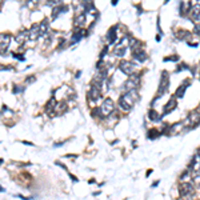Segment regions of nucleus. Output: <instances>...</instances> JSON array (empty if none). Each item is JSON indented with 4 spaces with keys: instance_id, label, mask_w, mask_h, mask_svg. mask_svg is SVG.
I'll list each match as a JSON object with an SVG mask.
<instances>
[{
    "instance_id": "obj_39",
    "label": "nucleus",
    "mask_w": 200,
    "mask_h": 200,
    "mask_svg": "<svg viewBox=\"0 0 200 200\" xmlns=\"http://www.w3.org/2000/svg\"><path fill=\"white\" fill-rule=\"evenodd\" d=\"M157 184H159V180H156V181H154V183H152V187H156Z\"/></svg>"
},
{
    "instance_id": "obj_19",
    "label": "nucleus",
    "mask_w": 200,
    "mask_h": 200,
    "mask_svg": "<svg viewBox=\"0 0 200 200\" xmlns=\"http://www.w3.org/2000/svg\"><path fill=\"white\" fill-rule=\"evenodd\" d=\"M125 52H127V47L123 46V44H116L115 49H113V55L117 56V58H124Z\"/></svg>"
},
{
    "instance_id": "obj_9",
    "label": "nucleus",
    "mask_w": 200,
    "mask_h": 200,
    "mask_svg": "<svg viewBox=\"0 0 200 200\" xmlns=\"http://www.w3.org/2000/svg\"><path fill=\"white\" fill-rule=\"evenodd\" d=\"M117 31H119V24H115L112 26L110 29L107 31V35H105V39H107L108 44H113L117 40Z\"/></svg>"
},
{
    "instance_id": "obj_31",
    "label": "nucleus",
    "mask_w": 200,
    "mask_h": 200,
    "mask_svg": "<svg viewBox=\"0 0 200 200\" xmlns=\"http://www.w3.org/2000/svg\"><path fill=\"white\" fill-rule=\"evenodd\" d=\"M36 80V76L35 75H29L26 78V84H31V83H33V81Z\"/></svg>"
},
{
    "instance_id": "obj_32",
    "label": "nucleus",
    "mask_w": 200,
    "mask_h": 200,
    "mask_svg": "<svg viewBox=\"0 0 200 200\" xmlns=\"http://www.w3.org/2000/svg\"><path fill=\"white\" fill-rule=\"evenodd\" d=\"M164 60H165V61H168V60H172V61H177V60H179V56H176V55H174V56H168V58H165Z\"/></svg>"
},
{
    "instance_id": "obj_11",
    "label": "nucleus",
    "mask_w": 200,
    "mask_h": 200,
    "mask_svg": "<svg viewBox=\"0 0 200 200\" xmlns=\"http://www.w3.org/2000/svg\"><path fill=\"white\" fill-rule=\"evenodd\" d=\"M85 21H87V15L85 14H75V16H73V28H84Z\"/></svg>"
},
{
    "instance_id": "obj_6",
    "label": "nucleus",
    "mask_w": 200,
    "mask_h": 200,
    "mask_svg": "<svg viewBox=\"0 0 200 200\" xmlns=\"http://www.w3.org/2000/svg\"><path fill=\"white\" fill-rule=\"evenodd\" d=\"M14 40L19 44V46H24L27 41L29 40L28 39V28H20L18 32H16V35H14Z\"/></svg>"
},
{
    "instance_id": "obj_38",
    "label": "nucleus",
    "mask_w": 200,
    "mask_h": 200,
    "mask_svg": "<svg viewBox=\"0 0 200 200\" xmlns=\"http://www.w3.org/2000/svg\"><path fill=\"white\" fill-rule=\"evenodd\" d=\"M117 1H119V0H111V4H112V6H116Z\"/></svg>"
},
{
    "instance_id": "obj_40",
    "label": "nucleus",
    "mask_w": 200,
    "mask_h": 200,
    "mask_svg": "<svg viewBox=\"0 0 200 200\" xmlns=\"http://www.w3.org/2000/svg\"><path fill=\"white\" fill-rule=\"evenodd\" d=\"M0 192H6V188H4V187H1V186H0Z\"/></svg>"
},
{
    "instance_id": "obj_23",
    "label": "nucleus",
    "mask_w": 200,
    "mask_h": 200,
    "mask_svg": "<svg viewBox=\"0 0 200 200\" xmlns=\"http://www.w3.org/2000/svg\"><path fill=\"white\" fill-rule=\"evenodd\" d=\"M159 136H162V132H160L159 130H155V128H152V130H148V133H147V137L151 140H155L157 139Z\"/></svg>"
},
{
    "instance_id": "obj_36",
    "label": "nucleus",
    "mask_w": 200,
    "mask_h": 200,
    "mask_svg": "<svg viewBox=\"0 0 200 200\" xmlns=\"http://www.w3.org/2000/svg\"><path fill=\"white\" fill-rule=\"evenodd\" d=\"M23 144H26V145H32V147H33V143H31V142H27V140H23Z\"/></svg>"
},
{
    "instance_id": "obj_3",
    "label": "nucleus",
    "mask_w": 200,
    "mask_h": 200,
    "mask_svg": "<svg viewBox=\"0 0 200 200\" xmlns=\"http://www.w3.org/2000/svg\"><path fill=\"white\" fill-rule=\"evenodd\" d=\"M85 35H87V31H85L84 28H73L72 33H71L68 46L72 47V46H75V44H78L79 41H81L83 39L85 38Z\"/></svg>"
},
{
    "instance_id": "obj_10",
    "label": "nucleus",
    "mask_w": 200,
    "mask_h": 200,
    "mask_svg": "<svg viewBox=\"0 0 200 200\" xmlns=\"http://www.w3.org/2000/svg\"><path fill=\"white\" fill-rule=\"evenodd\" d=\"M179 192H180V196L188 197L189 195L194 192V186H192V183L183 181L181 184L179 186Z\"/></svg>"
},
{
    "instance_id": "obj_27",
    "label": "nucleus",
    "mask_w": 200,
    "mask_h": 200,
    "mask_svg": "<svg viewBox=\"0 0 200 200\" xmlns=\"http://www.w3.org/2000/svg\"><path fill=\"white\" fill-rule=\"evenodd\" d=\"M11 56H12V58H15L16 60H19V61H26V56H24V53L16 52V51H12Z\"/></svg>"
},
{
    "instance_id": "obj_14",
    "label": "nucleus",
    "mask_w": 200,
    "mask_h": 200,
    "mask_svg": "<svg viewBox=\"0 0 200 200\" xmlns=\"http://www.w3.org/2000/svg\"><path fill=\"white\" fill-rule=\"evenodd\" d=\"M132 58H133V60H135V61L144 63V61H147L148 55H147V52H145L143 48H139V49H136V51H133V52H132Z\"/></svg>"
},
{
    "instance_id": "obj_17",
    "label": "nucleus",
    "mask_w": 200,
    "mask_h": 200,
    "mask_svg": "<svg viewBox=\"0 0 200 200\" xmlns=\"http://www.w3.org/2000/svg\"><path fill=\"white\" fill-rule=\"evenodd\" d=\"M176 105H177V103H176V100H175V98H172L171 100H169L167 104L164 105V108H163V116H165V115H168L169 112H171L172 110H175L176 108Z\"/></svg>"
},
{
    "instance_id": "obj_13",
    "label": "nucleus",
    "mask_w": 200,
    "mask_h": 200,
    "mask_svg": "<svg viewBox=\"0 0 200 200\" xmlns=\"http://www.w3.org/2000/svg\"><path fill=\"white\" fill-rule=\"evenodd\" d=\"M168 85H169V80H168V73L167 72H163V78L160 79V84H159V92L157 95L162 96L165 91L168 90Z\"/></svg>"
},
{
    "instance_id": "obj_15",
    "label": "nucleus",
    "mask_w": 200,
    "mask_h": 200,
    "mask_svg": "<svg viewBox=\"0 0 200 200\" xmlns=\"http://www.w3.org/2000/svg\"><path fill=\"white\" fill-rule=\"evenodd\" d=\"M39 32H40V38L47 35L49 32V20L47 18H44L43 20L39 23Z\"/></svg>"
},
{
    "instance_id": "obj_44",
    "label": "nucleus",
    "mask_w": 200,
    "mask_h": 200,
    "mask_svg": "<svg viewBox=\"0 0 200 200\" xmlns=\"http://www.w3.org/2000/svg\"><path fill=\"white\" fill-rule=\"evenodd\" d=\"M92 1H93V0H92Z\"/></svg>"
},
{
    "instance_id": "obj_41",
    "label": "nucleus",
    "mask_w": 200,
    "mask_h": 200,
    "mask_svg": "<svg viewBox=\"0 0 200 200\" xmlns=\"http://www.w3.org/2000/svg\"><path fill=\"white\" fill-rule=\"evenodd\" d=\"M3 163H4V160H3V159H0V165L3 164Z\"/></svg>"
},
{
    "instance_id": "obj_34",
    "label": "nucleus",
    "mask_w": 200,
    "mask_h": 200,
    "mask_svg": "<svg viewBox=\"0 0 200 200\" xmlns=\"http://www.w3.org/2000/svg\"><path fill=\"white\" fill-rule=\"evenodd\" d=\"M68 175H70L71 180H72V181H73V183H78V181H79V179H78V177H76V176H73V175H72V174H68Z\"/></svg>"
},
{
    "instance_id": "obj_4",
    "label": "nucleus",
    "mask_w": 200,
    "mask_h": 200,
    "mask_svg": "<svg viewBox=\"0 0 200 200\" xmlns=\"http://www.w3.org/2000/svg\"><path fill=\"white\" fill-rule=\"evenodd\" d=\"M100 111H102L103 116L107 119L108 116H110L111 113L115 111V103H113L112 99H111V98H105L104 100H103L102 105H100Z\"/></svg>"
},
{
    "instance_id": "obj_7",
    "label": "nucleus",
    "mask_w": 200,
    "mask_h": 200,
    "mask_svg": "<svg viewBox=\"0 0 200 200\" xmlns=\"http://www.w3.org/2000/svg\"><path fill=\"white\" fill-rule=\"evenodd\" d=\"M68 9H70V7L67 6V4H59V6H56V7H53L52 8V11H51V19L52 20H56L58 18H60L61 15H64V14H67L68 12Z\"/></svg>"
},
{
    "instance_id": "obj_33",
    "label": "nucleus",
    "mask_w": 200,
    "mask_h": 200,
    "mask_svg": "<svg viewBox=\"0 0 200 200\" xmlns=\"http://www.w3.org/2000/svg\"><path fill=\"white\" fill-rule=\"evenodd\" d=\"M194 32H195V33H196V35H199V36H200V26H195Z\"/></svg>"
},
{
    "instance_id": "obj_37",
    "label": "nucleus",
    "mask_w": 200,
    "mask_h": 200,
    "mask_svg": "<svg viewBox=\"0 0 200 200\" xmlns=\"http://www.w3.org/2000/svg\"><path fill=\"white\" fill-rule=\"evenodd\" d=\"M61 145H64V142H60V143H56V144H53V147L58 148V147H61Z\"/></svg>"
},
{
    "instance_id": "obj_8",
    "label": "nucleus",
    "mask_w": 200,
    "mask_h": 200,
    "mask_svg": "<svg viewBox=\"0 0 200 200\" xmlns=\"http://www.w3.org/2000/svg\"><path fill=\"white\" fill-rule=\"evenodd\" d=\"M56 104H58V100H56L55 96H52V98H49V100L46 103V105H44V112H46L47 115L49 116V117H53V116H56V113H55Z\"/></svg>"
},
{
    "instance_id": "obj_30",
    "label": "nucleus",
    "mask_w": 200,
    "mask_h": 200,
    "mask_svg": "<svg viewBox=\"0 0 200 200\" xmlns=\"http://www.w3.org/2000/svg\"><path fill=\"white\" fill-rule=\"evenodd\" d=\"M8 49H9V46H0V55L4 56L8 53Z\"/></svg>"
},
{
    "instance_id": "obj_24",
    "label": "nucleus",
    "mask_w": 200,
    "mask_h": 200,
    "mask_svg": "<svg viewBox=\"0 0 200 200\" xmlns=\"http://www.w3.org/2000/svg\"><path fill=\"white\" fill-rule=\"evenodd\" d=\"M191 15L192 18L196 19V20H200V4H196L191 8Z\"/></svg>"
},
{
    "instance_id": "obj_21",
    "label": "nucleus",
    "mask_w": 200,
    "mask_h": 200,
    "mask_svg": "<svg viewBox=\"0 0 200 200\" xmlns=\"http://www.w3.org/2000/svg\"><path fill=\"white\" fill-rule=\"evenodd\" d=\"M91 116L93 119H98V120H104L105 117L103 116L102 111H100V107H93L92 111H91Z\"/></svg>"
},
{
    "instance_id": "obj_12",
    "label": "nucleus",
    "mask_w": 200,
    "mask_h": 200,
    "mask_svg": "<svg viewBox=\"0 0 200 200\" xmlns=\"http://www.w3.org/2000/svg\"><path fill=\"white\" fill-rule=\"evenodd\" d=\"M28 39L32 41H36L40 39V32H39V23H33L32 27L28 29Z\"/></svg>"
},
{
    "instance_id": "obj_22",
    "label": "nucleus",
    "mask_w": 200,
    "mask_h": 200,
    "mask_svg": "<svg viewBox=\"0 0 200 200\" xmlns=\"http://www.w3.org/2000/svg\"><path fill=\"white\" fill-rule=\"evenodd\" d=\"M189 85V81L187 80V81H184L181 85H180L179 88H177V91H176V93H175V96L176 98H183L184 96V92H186V90H187V87Z\"/></svg>"
},
{
    "instance_id": "obj_26",
    "label": "nucleus",
    "mask_w": 200,
    "mask_h": 200,
    "mask_svg": "<svg viewBox=\"0 0 200 200\" xmlns=\"http://www.w3.org/2000/svg\"><path fill=\"white\" fill-rule=\"evenodd\" d=\"M63 3H64V0H46L44 6L49 7V8H53V7L59 6V4H63Z\"/></svg>"
},
{
    "instance_id": "obj_5",
    "label": "nucleus",
    "mask_w": 200,
    "mask_h": 200,
    "mask_svg": "<svg viewBox=\"0 0 200 200\" xmlns=\"http://www.w3.org/2000/svg\"><path fill=\"white\" fill-rule=\"evenodd\" d=\"M102 96H103L102 88L92 87V85L90 87V90H88V92H87V99H88V102H90L91 104H95L98 100L102 99Z\"/></svg>"
},
{
    "instance_id": "obj_35",
    "label": "nucleus",
    "mask_w": 200,
    "mask_h": 200,
    "mask_svg": "<svg viewBox=\"0 0 200 200\" xmlns=\"http://www.w3.org/2000/svg\"><path fill=\"white\" fill-rule=\"evenodd\" d=\"M81 73H83V72H81L80 70H79V71H76V73H75V79H80Z\"/></svg>"
},
{
    "instance_id": "obj_18",
    "label": "nucleus",
    "mask_w": 200,
    "mask_h": 200,
    "mask_svg": "<svg viewBox=\"0 0 200 200\" xmlns=\"http://www.w3.org/2000/svg\"><path fill=\"white\" fill-rule=\"evenodd\" d=\"M148 119H149V122H152V123H160L162 116H160V113L157 112V111H155L154 108H151V110H148Z\"/></svg>"
},
{
    "instance_id": "obj_29",
    "label": "nucleus",
    "mask_w": 200,
    "mask_h": 200,
    "mask_svg": "<svg viewBox=\"0 0 200 200\" xmlns=\"http://www.w3.org/2000/svg\"><path fill=\"white\" fill-rule=\"evenodd\" d=\"M65 47H67V41H65V39L61 38V39H60V41H59V44H58V49H59V51H61V49H64Z\"/></svg>"
},
{
    "instance_id": "obj_16",
    "label": "nucleus",
    "mask_w": 200,
    "mask_h": 200,
    "mask_svg": "<svg viewBox=\"0 0 200 200\" xmlns=\"http://www.w3.org/2000/svg\"><path fill=\"white\" fill-rule=\"evenodd\" d=\"M67 110H68V104H67V102H64V100L58 102V104H56V107H55L56 116H60V115H63V113H65Z\"/></svg>"
},
{
    "instance_id": "obj_42",
    "label": "nucleus",
    "mask_w": 200,
    "mask_h": 200,
    "mask_svg": "<svg viewBox=\"0 0 200 200\" xmlns=\"http://www.w3.org/2000/svg\"><path fill=\"white\" fill-rule=\"evenodd\" d=\"M35 1H39V3H40V1H41V0H35Z\"/></svg>"
},
{
    "instance_id": "obj_43",
    "label": "nucleus",
    "mask_w": 200,
    "mask_h": 200,
    "mask_svg": "<svg viewBox=\"0 0 200 200\" xmlns=\"http://www.w3.org/2000/svg\"><path fill=\"white\" fill-rule=\"evenodd\" d=\"M43 1H46V0H43Z\"/></svg>"
},
{
    "instance_id": "obj_25",
    "label": "nucleus",
    "mask_w": 200,
    "mask_h": 200,
    "mask_svg": "<svg viewBox=\"0 0 200 200\" xmlns=\"http://www.w3.org/2000/svg\"><path fill=\"white\" fill-rule=\"evenodd\" d=\"M24 90H26V87L21 84H14L12 85V93L14 95H21V93L24 92Z\"/></svg>"
},
{
    "instance_id": "obj_1",
    "label": "nucleus",
    "mask_w": 200,
    "mask_h": 200,
    "mask_svg": "<svg viewBox=\"0 0 200 200\" xmlns=\"http://www.w3.org/2000/svg\"><path fill=\"white\" fill-rule=\"evenodd\" d=\"M137 100H139L137 90H133V91H131V92H123L122 95L119 96L117 105H119V108L122 111H124V112H130Z\"/></svg>"
},
{
    "instance_id": "obj_2",
    "label": "nucleus",
    "mask_w": 200,
    "mask_h": 200,
    "mask_svg": "<svg viewBox=\"0 0 200 200\" xmlns=\"http://www.w3.org/2000/svg\"><path fill=\"white\" fill-rule=\"evenodd\" d=\"M119 70L122 71L124 75H127V76H131V75H133V73H136L137 72V65L133 61H128V60H122L119 63Z\"/></svg>"
},
{
    "instance_id": "obj_20",
    "label": "nucleus",
    "mask_w": 200,
    "mask_h": 200,
    "mask_svg": "<svg viewBox=\"0 0 200 200\" xmlns=\"http://www.w3.org/2000/svg\"><path fill=\"white\" fill-rule=\"evenodd\" d=\"M14 39V36L8 32H3V33H0V46H9Z\"/></svg>"
},
{
    "instance_id": "obj_28",
    "label": "nucleus",
    "mask_w": 200,
    "mask_h": 200,
    "mask_svg": "<svg viewBox=\"0 0 200 200\" xmlns=\"http://www.w3.org/2000/svg\"><path fill=\"white\" fill-rule=\"evenodd\" d=\"M108 49H110V48H108V46L103 47V49L100 51V53H99V59H100V60H104V56L108 53Z\"/></svg>"
}]
</instances>
